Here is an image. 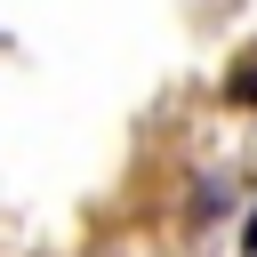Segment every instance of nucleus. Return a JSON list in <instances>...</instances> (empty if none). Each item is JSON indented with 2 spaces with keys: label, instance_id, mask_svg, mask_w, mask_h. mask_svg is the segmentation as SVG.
<instances>
[{
  "label": "nucleus",
  "instance_id": "obj_2",
  "mask_svg": "<svg viewBox=\"0 0 257 257\" xmlns=\"http://www.w3.org/2000/svg\"><path fill=\"white\" fill-rule=\"evenodd\" d=\"M241 257H257V209H249V225H241Z\"/></svg>",
  "mask_w": 257,
  "mask_h": 257
},
{
  "label": "nucleus",
  "instance_id": "obj_1",
  "mask_svg": "<svg viewBox=\"0 0 257 257\" xmlns=\"http://www.w3.org/2000/svg\"><path fill=\"white\" fill-rule=\"evenodd\" d=\"M225 104H241V112H257V56H241V64H225Z\"/></svg>",
  "mask_w": 257,
  "mask_h": 257
}]
</instances>
